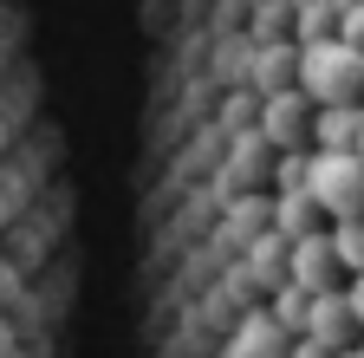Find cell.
<instances>
[{"label": "cell", "mask_w": 364, "mask_h": 358, "mask_svg": "<svg viewBox=\"0 0 364 358\" xmlns=\"http://www.w3.org/2000/svg\"><path fill=\"white\" fill-rule=\"evenodd\" d=\"M306 137H312V98L299 92V85L267 92V105H260V144H273V150H299Z\"/></svg>", "instance_id": "3957f363"}, {"label": "cell", "mask_w": 364, "mask_h": 358, "mask_svg": "<svg viewBox=\"0 0 364 358\" xmlns=\"http://www.w3.org/2000/svg\"><path fill=\"white\" fill-rule=\"evenodd\" d=\"M345 306H351V320L364 326V267H358V274H351V287H345Z\"/></svg>", "instance_id": "5bb4252c"}, {"label": "cell", "mask_w": 364, "mask_h": 358, "mask_svg": "<svg viewBox=\"0 0 364 358\" xmlns=\"http://www.w3.org/2000/svg\"><path fill=\"white\" fill-rule=\"evenodd\" d=\"M293 65H299V46H280V39H267L260 59H254L260 92H280V85H293Z\"/></svg>", "instance_id": "ba28073f"}, {"label": "cell", "mask_w": 364, "mask_h": 358, "mask_svg": "<svg viewBox=\"0 0 364 358\" xmlns=\"http://www.w3.org/2000/svg\"><path fill=\"white\" fill-rule=\"evenodd\" d=\"M338 7H345V0H338Z\"/></svg>", "instance_id": "d6986e66"}, {"label": "cell", "mask_w": 364, "mask_h": 358, "mask_svg": "<svg viewBox=\"0 0 364 358\" xmlns=\"http://www.w3.org/2000/svg\"><path fill=\"white\" fill-rule=\"evenodd\" d=\"M338 254H332V235H299V241H287V280H299L306 293H318V287H338Z\"/></svg>", "instance_id": "277c9868"}, {"label": "cell", "mask_w": 364, "mask_h": 358, "mask_svg": "<svg viewBox=\"0 0 364 358\" xmlns=\"http://www.w3.org/2000/svg\"><path fill=\"white\" fill-rule=\"evenodd\" d=\"M351 352H358V358H364V326H358V339H351Z\"/></svg>", "instance_id": "2e32d148"}, {"label": "cell", "mask_w": 364, "mask_h": 358, "mask_svg": "<svg viewBox=\"0 0 364 358\" xmlns=\"http://www.w3.org/2000/svg\"><path fill=\"white\" fill-rule=\"evenodd\" d=\"M306 332H312L318 345H332V352L358 339V320H351V306H345L338 287H318V293H312V306H306Z\"/></svg>", "instance_id": "5b68a950"}, {"label": "cell", "mask_w": 364, "mask_h": 358, "mask_svg": "<svg viewBox=\"0 0 364 358\" xmlns=\"http://www.w3.org/2000/svg\"><path fill=\"white\" fill-rule=\"evenodd\" d=\"M273 221H280V241H299V235H312L318 202H312L306 189H287V196H280V209H273Z\"/></svg>", "instance_id": "9c48e42d"}, {"label": "cell", "mask_w": 364, "mask_h": 358, "mask_svg": "<svg viewBox=\"0 0 364 358\" xmlns=\"http://www.w3.org/2000/svg\"><path fill=\"white\" fill-rule=\"evenodd\" d=\"M332 358H358V352H351V345H338V352H332Z\"/></svg>", "instance_id": "e0dca14e"}, {"label": "cell", "mask_w": 364, "mask_h": 358, "mask_svg": "<svg viewBox=\"0 0 364 358\" xmlns=\"http://www.w3.org/2000/svg\"><path fill=\"white\" fill-rule=\"evenodd\" d=\"M293 85L312 98V105H332V98H364V46L326 33V39H306L299 46V65H293Z\"/></svg>", "instance_id": "6da1fadb"}, {"label": "cell", "mask_w": 364, "mask_h": 358, "mask_svg": "<svg viewBox=\"0 0 364 358\" xmlns=\"http://www.w3.org/2000/svg\"><path fill=\"white\" fill-rule=\"evenodd\" d=\"M351 150H358V157H364V130H358V144H351Z\"/></svg>", "instance_id": "ac0fdd59"}, {"label": "cell", "mask_w": 364, "mask_h": 358, "mask_svg": "<svg viewBox=\"0 0 364 358\" xmlns=\"http://www.w3.org/2000/svg\"><path fill=\"white\" fill-rule=\"evenodd\" d=\"M332 254H338L345 274H358V267H364V215H338V221H332Z\"/></svg>", "instance_id": "30bf717a"}, {"label": "cell", "mask_w": 364, "mask_h": 358, "mask_svg": "<svg viewBox=\"0 0 364 358\" xmlns=\"http://www.w3.org/2000/svg\"><path fill=\"white\" fill-rule=\"evenodd\" d=\"M338 33V0H293V39H326Z\"/></svg>", "instance_id": "52a82bcc"}, {"label": "cell", "mask_w": 364, "mask_h": 358, "mask_svg": "<svg viewBox=\"0 0 364 358\" xmlns=\"http://www.w3.org/2000/svg\"><path fill=\"white\" fill-rule=\"evenodd\" d=\"M306 306H312V293H306L299 280H287V287H280V300H273V326L306 332Z\"/></svg>", "instance_id": "8fae6325"}, {"label": "cell", "mask_w": 364, "mask_h": 358, "mask_svg": "<svg viewBox=\"0 0 364 358\" xmlns=\"http://www.w3.org/2000/svg\"><path fill=\"white\" fill-rule=\"evenodd\" d=\"M287 358H332V345H318V339H312V332H299V345H293V352H287Z\"/></svg>", "instance_id": "9a60e30c"}, {"label": "cell", "mask_w": 364, "mask_h": 358, "mask_svg": "<svg viewBox=\"0 0 364 358\" xmlns=\"http://www.w3.org/2000/svg\"><path fill=\"white\" fill-rule=\"evenodd\" d=\"M306 196L318 215H364V157L358 150H312L306 157Z\"/></svg>", "instance_id": "7a4b0ae2"}, {"label": "cell", "mask_w": 364, "mask_h": 358, "mask_svg": "<svg viewBox=\"0 0 364 358\" xmlns=\"http://www.w3.org/2000/svg\"><path fill=\"white\" fill-rule=\"evenodd\" d=\"M338 39L364 46V0H345V7H338Z\"/></svg>", "instance_id": "7c38bea8"}, {"label": "cell", "mask_w": 364, "mask_h": 358, "mask_svg": "<svg viewBox=\"0 0 364 358\" xmlns=\"http://www.w3.org/2000/svg\"><path fill=\"white\" fill-rule=\"evenodd\" d=\"M364 130V98H332V105H312V144L318 150H351Z\"/></svg>", "instance_id": "8992f818"}, {"label": "cell", "mask_w": 364, "mask_h": 358, "mask_svg": "<svg viewBox=\"0 0 364 358\" xmlns=\"http://www.w3.org/2000/svg\"><path fill=\"white\" fill-rule=\"evenodd\" d=\"M287 189H306V150H287L280 157V196Z\"/></svg>", "instance_id": "4fadbf2b"}]
</instances>
